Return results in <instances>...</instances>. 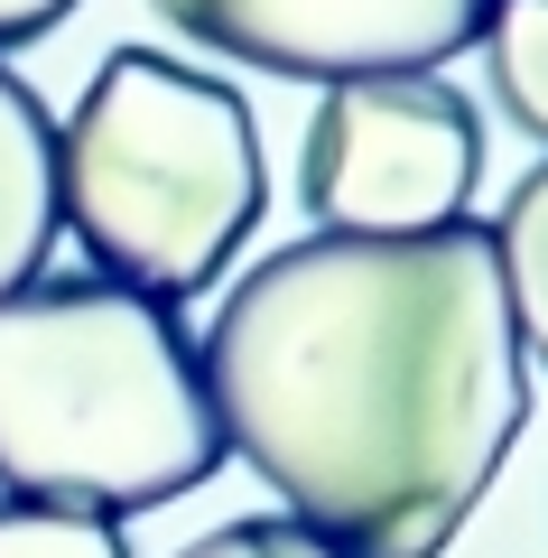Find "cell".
Wrapping results in <instances>:
<instances>
[{"label": "cell", "instance_id": "52a82bcc", "mask_svg": "<svg viewBox=\"0 0 548 558\" xmlns=\"http://www.w3.org/2000/svg\"><path fill=\"white\" fill-rule=\"evenodd\" d=\"M484 233H492V270H502V299H511V336L548 373V159L511 186L502 223H484Z\"/></svg>", "mask_w": 548, "mask_h": 558}, {"label": "cell", "instance_id": "6da1fadb", "mask_svg": "<svg viewBox=\"0 0 548 558\" xmlns=\"http://www.w3.org/2000/svg\"><path fill=\"white\" fill-rule=\"evenodd\" d=\"M196 363L223 447L344 558H437L529 418L484 223L289 242L223 289Z\"/></svg>", "mask_w": 548, "mask_h": 558}, {"label": "cell", "instance_id": "3957f363", "mask_svg": "<svg viewBox=\"0 0 548 558\" xmlns=\"http://www.w3.org/2000/svg\"><path fill=\"white\" fill-rule=\"evenodd\" d=\"M270 205L260 121L233 84L158 47H112L57 121V223L102 279L176 307L215 289Z\"/></svg>", "mask_w": 548, "mask_h": 558}, {"label": "cell", "instance_id": "ba28073f", "mask_svg": "<svg viewBox=\"0 0 548 558\" xmlns=\"http://www.w3.org/2000/svg\"><path fill=\"white\" fill-rule=\"evenodd\" d=\"M474 38L492 57V94L511 102V121L548 140V0H492Z\"/></svg>", "mask_w": 548, "mask_h": 558}, {"label": "cell", "instance_id": "277c9868", "mask_svg": "<svg viewBox=\"0 0 548 558\" xmlns=\"http://www.w3.org/2000/svg\"><path fill=\"white\" fill-rule=\"evenodd\" d=\"M484 186V112L447 75L326 84L297 149V196L334 233H437Z\"/></svg>", "mask_w": 548, "mask_h": 558}, {"label": "cell", "instance_id": "9c48e42d", "mask_svg": "<svg viewBox=\"0 0 548 558\" xmlns=\"http://www.w3.org/2000/svg\"><path fill=\"white\" fill-rule=\"evenodd\" d=\"M0 558H131L121 521L57 512V502H0Z\"/></svg>", "mask_w": 548, "mask_h": 558}, {"label": "cell", "instance_id": "8fae6325", "mask_svg": "<svg viewBox=\"0 0 548 558\" xmlns=\"http://www.w3.org/2000/svg\"><path fill=\"white\" fill-rule=\"evenodd\" d=\"M65 10H75V0H0V57H10V47H28V38H47Z\"/></svg>", "mask_w": 548, "mask_h": 558}, {"label": "cell", "instance_id": "8992f818", "mask_svg": "<svg viewBox=\"0 0 548 558\" xmlns=\"http://www.w3.org/2000/svg\"><path fill=\"white\" fill-rule=\"evenodd\" d=\"M57 242V112L0 65V299L47 270Z\"/></svg>", "mask_w": 548, "mask_h": 558}, {"label": "cell", "instance_id": "5b68a950", "mask_svg": "<svg viewBox=\"0 0 548 558\" xmlns=\"http://www.w3.org/2000/svg\"><path fill=\"white\" fill-rule=\"evenodd\" d=\"M176 38L205 57H242L289 84H353V75H437L465 57L492 0H149Z\"/></svg>", "mask_w": 548, "mask_h": 558}, {"label": "cell", "instance_id": "7a4b0ae2", "mask_svg": "<svg viewBox=\"0 0 548 558\" xmlns=\"http://www.w3.org/2000/svg\"><path fill=\"white\" fill-rule=\"evenodd\" d=\"M233 457L176 307L121 279H28L0 299V484L10 502L131 521Z\"/></svg>", "mask_w": 548, "mask_h": 558}, {"label": "cell", "instance_id": "30bf717a", "mask_svg": "<svg viewBox=\"0 0 548 558\" xmlns=\"http://www.w3.org/2000/svg\"><path fill=\"white\" fill-rule=\"evenodd\" d=\"M176 558H344V549H326V539L297 531V521H223V531L186 539Z\"/></svg>", "mask_w": 548, "mask_h": 558}]
</instances>
